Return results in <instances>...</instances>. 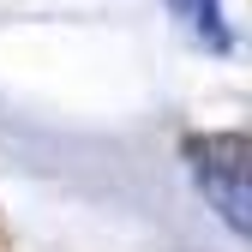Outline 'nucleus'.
I'll return each mask as SVG.
<instances>
[{
	"instance_id": "nucleus-1",
	"label": "nucleus",
	"mask_w": 252,
	"mask_h": 252,
	"mask_svg": "<svg viewBox=\"0 0 252 252\" xmlns=\"http://www.w3.org/2000/svg\"><path fill=\"white\" fill-rule=\"evenodd\" d=\"M192 174L216 198V210L228 216V228H246V138L240 132H216L192 144Z\"/></svg>"
},
{
	"instance_id": "nucleus-2",
	"label": "nucleus",
	"mask_w": 252,
	"mask_h": 252,
	"mask_svg": "<svg viewBox=\"0 0 252 252\" xmlns=\"http://www.w3.org/2000/svg\"><path fill=\"white\" fill-rule=\"evenodd\" d=\"M168 6L186 18L192 36H204L210 48H228V24H222V6H216V0H168Z\"/></svg>"
}]
</instances>
